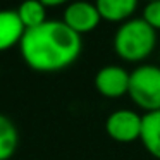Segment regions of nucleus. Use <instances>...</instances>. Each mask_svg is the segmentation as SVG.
<instances>
[{
    "mask_svg": "<svg viewBox=\"0 0 160 160\" xmlns=\"http://www.w3.org/2000/svg\"><path fill=\"white\" fill-rule=\"evenodd\" d=\"M62 21L67 28H71L78 35H88L93 33L103 21L98 12L95 2L90 0H72L64 7Z\"/></svg>",
    "mask_w": 160,
    "mask_h": 160,
    "instance_id": "obj_4",
    "label": "nucleus"
},
{
    "mask_svg": "<svg viewBox=\"0 0 160 160\" xmlns=\"http://www.w3.org/2000/svg\"><path fill=\"white\" fill-rule=\"evenodd\" d=\"M129 78L131 72L126 67L119 64H108L100 67L95 74V88L105 98H122L129 93Z\"/></svg>",
    "mask_w": 160,
    "mask_h": 160,
    "instance_id": "obj_6",
    "label": "nucleus"
},
{
    "mask_svg": "<svg viewBox=\"0 0 160 160\" xmlns=\"http://www.w3.org/2000/svg\"><path fill=\"white\" fill-rule=\"evenodd\" d=\"M26 28L22 26L18 12L11 9H0V53L19 47Z\"/></svg>",
    "mask_w": 160,
    "mask_h": 160,
    "instance_id": "obj_7",
    "label": "nucleus"
},
{
    "mask_svg": "<svg viewBox=\"0 0 160 160\" xmlns=\"http://www.w3.org/2000/svg\"><path fill=\"white\" fill-rule=\"evenodd\" d=\"M47 7L45 4H42L40 0H24L19 4V7L16 9L19 19H21L22 26L26 29H33L42 26L43 22L48 21V16H47Z\"/></svg>",
    "mask_w": 160,
    "mask_h": 160,
    "instance_id": "obj_10",
    "label": "nucleus"
},
{
    "mask_svg": "<svg viewBox=\"0 0 160 160\" xmlns=\"http://www.w3.org/2000/svg\"><path fill=\"white\" fill-rule=\"evenodd\" d=\"M139 141L153 158L160 160V110L143 114Z\"/></svg>",
    "mask_w": 160,
    "mask_h": 160,
    "instance_id": "obj_9",
    "label": "nucleus"
},
{
    "mask_svg": "<svg viewBox=\"0 0 160 160\" xmlns=\"http://www.w3.org/2000/svg\"><path fill=\"white\" fill-rule=\"evenodd\" d=\"M128 97L145 112L160 110V66L139 64L131 71Z\"/></svg>",
    "mask_w": 160,
    "mask_h": 160,
    "instance_id": "obj_3",
    "label": "nucleus"
},
{
    "mask_svg": "<svg viewBox=\"0 0 160 160\" xmlns=\"http://www.w3.org/2000/svg\"><path fill=\"white\" fill-rule=\"evenodd\" d=\"M19 145V132L12 119L0 114V160H11Z\"/></svg>",
    "mask_w": 160,
    "mask_h": 160,
    "instance_id": "obj_11",
    "label": "nucleus"
},
{
    "mask_svg": "<svg viewBox=\"0 0 160 160\" xmlns=\"http://www.w3.org/2000/svg\"><path fill=\"white\" fill-rule=\"evenodd\" d=\"M141 18L148 26H152L155 31H160V0L146 2L141 11Z\"/></svg>",
    "mask_w": 160,
    "mask_h": 160,
    "instance_id": "obj_12",
    "label": "nucleus"
},
{
    "mask_svg": "<svg viewBox=\"0 0 160 160\" xmlns=\"http://www.w3.org/2000/svg\"><path fill=\"white\" fill-rule=\"evenodd\" d=\"M141 119L132 108H117L105 119V132L117 143L138 141L141 134Z\"/></svg>",
    "mask_w": 160,
    "mask_h": 160,
    "instance_id": "obj_5",
    "label": "nucleus"
},
{
    "mask_svg": "<svg viewBox=\"0 0 160 160\" xmlns=\"http://www.w3.org/2000/svg\"><path fill=\"white\" fill-rule=\"evenodd\" d=\"M157 31L143 18H131L117 26L112 38L114 53L129 64H143L157 48Z\"/></svg>",
    "mask_w": 160,
    "mask_h": 160,
    "instance_id": "obj_2",
    "label": "nucleus"
},
{
    "mask_svg": "<svg viewBox=\"0 0 160 160\" xmlns=\"http://www.w3.org/2000/svg\"><path fill=\"white\" fill-rule=\"evenodd\" d=\"M42 4H45L48 9H53V7H66L69 2H72V0H40Z\"/></svg>",
    "mask_w": 160,
    "mask_h": 160,
    "instance_id": "obj_13",
    "label": "nucleus"
},
{
    "mask_svg": "<svg viewBox=\"0 0 160 160\" xmlns=\"http://www.w3.org/2000/svg\"><path fill=\"white\" fill-rule=\"evenodd\" d=\"M83 36L64 24L62 19H48L42 26L26 29L19 52L29 69L52 74L71 67L81 55Z\"/></svg>",
    "mask_w": 160,
    "mask_h": 160,
    "instance_id": "obj_1",
    "label": "nucleus"
},
{
    "mask_svg": "<svg viewBox=\"0 0 160 160\" xmlns=\"http://www.w3.org/2000/svg\"><path fill=\"white\" fill-rule=\"evenodd\" d=\"M145 2H152V0H145Z\"/></svg>",
    "mask_w": 160,
    "mask_h": 160,
    "instance_id": "obj_14",
    "label": "nucleus"
},
{
    "mask_svg": "<svg viewBox=\"0 0 160 160\" xmlns=\"http://www.w3.org/2000/svg\"><path fill=\"white\" fill-rule=\"evenodd\" d=\"M102 19L112 24H121L134 18L139 0H95Z\"/></svg>",
    "mask_w": 160,
    "mask_h": 160,
    "instance_id": "obj_8",
    "label": "nucleus"
}]
</instances>
